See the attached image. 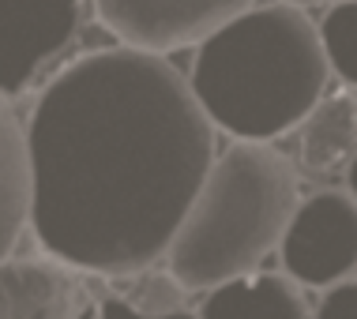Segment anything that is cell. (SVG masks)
Here are the masks:
<instances>
[{"label":"cell","instance_id":"obj_6","mask_svg":"<svg viewBox=\"0 0 357 319\" xmlns=\"http://www.w3.org/2000/svg\"><path fill=\"white\" fill-rule=\"evenodd\" d=\"M282 267L297 286L331 289L357 270V199L320 192L301 199L282 237Z\"/></svg>","mask_w":357,"mask_h":319},{"label":"cell","instance_id":"obj_11","mask_svg":"<svg viewBox=\"0 0 357 319\" xmlns=\"http://www.w3.org/2000/svg\"><path fill=\"white\" fill-rule=\"evenodd\" d=\"M320 38H324L331 75H339L350 91H357V0L327 8L320 23Z\"/></svg>","mask_w":357,"mask_h":319},{"label":"cell","instance_id":"obj_1","mask_svg":"<svg viewBox=\"0 0 357 319\" xmlns=\"http://www.w3.org/2000/svg\"><path fill=\"white\" fill-rule=\"evenodd\" d=\"M31 233L86 274L136 278L169 256L215 166V124L166 56H75L26 120Z\"/></svg>","mask_w":357,"mask_h":319},{"label":"cell","instance_id":"obj_12","mask_svg":"<svg viewBox=\"0 0 357 319\" xmlns=\"http://www.w3.org/2000/svg\"><path fill=\"white\" fill-rule=\"evenodd\" d=\"M75 319H196V312L181 308V312L154 316V312H143V308L136 301H128L124 293H98V297H91V301L79 308Z\"/></svg>","mask_w":357,"mask_h":319},{"label":"cell","instance_id":"obj_10","mask_svg":"<svg viewBox=\"0 0 357 319\" xmlns=\"http://www.w3.org/2000/svg\"><path fill=\"white\" fill-rule=\"evenodd\" d=\"M196 319H308V304L289 274L256 270L211 289Z\"/></svg>","mask_w":357,"mask_h":319},{"label":"cell","instance_id":"obj_3","mask_svg":"<svg viewBox=\"0 0 357 319\" xmlns=\"http://www.w3.org/2000/svg\"><path fill=\"white\" fill-rule=\"evenodd\" d=\"M297 177L289 154L267 143H234L218 154L166 256L169 274L196 293L256 274L301 207Z\"/></svg>","mask_w":357,"mask_h":319},{"label":"cell","instance_id":"obj_2","mask_svg":"<svg viewBox=\"0 0 357 319\" xmlns=\"http://www.w3.org/2000/svg\"><path fill=\"white\" fill-rule=\"evenodd\" d=\"M188 83L211 124L237 143L282 139L331 83L320 23L286 0L259 4L199 45Z\"/></svg>","mask_w":357,"mask_h":319},{"label":"cell","instance_id":"obj_7","mask_svg":"<svg viewBox=\"0 0 357 319\" xmlns=\"http://www.w3.org/2000/svg\"><path fill=\"white\" fill-rule=\"evenodd\" d=\"M83 286L53 256H12L0 263V319H75Z\"/></svg>","mask_w":357,"mask_h":319},{"label":"cell","instance_id":"obj_9","mask_svg":"<svg viewBox=\"0 0 357 319\" xmlns=\"http://www.w3.org/2000/svg\"><path fill=\"white\" fill-rule=\"evenodd\" d=\"M31 229V147L12 98H0V263L15 256Z\"/></svg>","mask_w":357,"mask_h":319},{"label":"cell","instance_id":"obj_13","mask_svg":"<svg viewBox=\"0 0 357 319\" xmlns=\"http://www.w3.org/2000/svg\"><path fill=\"white\" fill-rule=\"evenodd\" d=\"M312 319H357V278H346V282L324 289Z\"/></svg>","mask_w":357,"mask_h":319},{"label":"cell","instance_id":"obj_15","mask_svg":"<svg viewBox=\"0 0 357 319\" xmlns=\"http://www.w3.org/2000/svg\"><path fill=\"white\" fill-rule=\"evenodd\" d=\"M286 4H297V8H301V4H346V0H286Z\"/></svg>","mask_w":357,"mask_h":319},{"label":"cell","instance_id":"obj_8","mask_svg":"<svg viewBox=\"0 0 357 319\" xmlns=\"http://www.w3.org/2000/svg\"><path fill=\"white\" fill-rule=\"evenodd\" d=\"M357 154V94L350 86L324 94V102L294 132V169L308 180L346 177Z\"/></svg>","mask_w":357,"mask_h":319},{"label":"cell","instance_id":"obj_4","mask_svg":"<svg viewBox=\"0 0 357 319\" xmlns=\"http://www.w3.org/2000/svg\"><path fill=\"white\" fill-rule=\"evenodd\" d=\"M256 0H94L102 26L121 45L166 56L204 45L222 26L252 12Z\"/></svg>","mask_w":357,"mask_h":319},{"label":"cell","instance_id":"obj_14","mask_svg":"<svg viewBox=\"0 0 357 319\" xmlns=\"http://www.w3.org/2000/svg\"><path fill=\"white\" fill-rule=\"evenodd\" d=\"M346 188H350V196L357 199V154H354V162H350V169H346Z\"/></svg>","mask_w":357,"mask_h":319},{"label":"cell","instance_id":"obj_5","mask_svg":"<svg viewBox=\"0 0 357 319\" xmlns=\"http://www.w3.org/2000/svg\"><path fill=\"white\" fill-rule=\"evenodd\" d=\"M94 0H0V98L31 91L79 38Z\"/></svg>","mask_w":357,"mask_h":319}]
</instances>
